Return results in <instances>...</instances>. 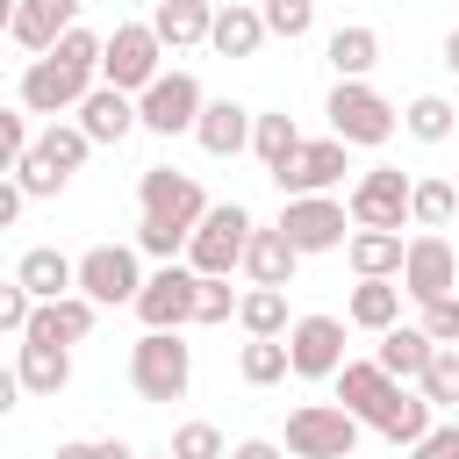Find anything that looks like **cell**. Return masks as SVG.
<instances>
[{
    "label": "cell",
    "instance_id": "6da1fadb",
    "mask_svg": "<svg viewBox=\"0 0 459 459\" xmlns=\"http://www.w3.org/2000/svg\"><path fill=\"white\" fill-rule=\"evenodd\" d=\"M323 115H330V136L351 143V151H380V143L402 129V108H394L380 86H366V79H337L330 100H323Z\"/></svg>",
    "mask_w": 459,
    "mask_h": 459
},
{
    "label": "cell",
    "instance_id": "7a4b0ae2",
    "mask_svg": "<svg viewBox=\"0 0 459 459\" xmlns=\"http://www.w3.org/2000/svg\"><path fill=\"white\" fill-rule=\"evenodd\" d=\"M129 387L143 402H186V387H194V344L179 330H143L129 344Z\"/></svg>",
    "mask_w": 459,
    "mask_h": 459
},
{
    "label": "cell",
    "instance_id": "3957f363",
    "mask_svg": "<svg viewBox=\"0 0 459 459\" xmlns=\"http://www.w3.org/2000/svg\"><path fill=\"white\" fill-rule=\"evenodd\" d=\"M136 208H143V222H158V230H172V237H194L201 215H208L215 201L201 194L194 172H179V165H143V179H136Z\"/></svg>",
    "mask_w": 459,
    "mask_h": 459
},
{
    "label": "cell",
    "instance_id": "277c9868",
    "mask_svg": "<svg viewBox=\"0 0 459 459\" xmlns=\"http://www.w3.org/2000/svg\"><path fill=\"white\" fill-rule=\"evenodd\" d=\"M251 208L244 201H215L208 215H201V230L186 237V265L201 273V280H230V273H244V244H251Z\"/></svg>",
    "mask_w": 459,
    "mask_h": 459
},
{
    "label": "cell",
    "instance_id": "5b68a950",
    "mask_svg": "<svg viewBox=\"0 0 459 459\" xmlns=\"http://www.w3.org/2000/svg\"><path fill=\"white\" fill-rule=\"evenodd\" d=\"M158 72H165V43H158V29H151V22H115L108 43H100V86H115V93H143Z\"/></svg>",
    "mask_w": 459,
    "mask_h": 459
},
{
    "label": "cell",
    "instance_id": "8992f818",
    "mask_svg": "<svg viewBox=\"0 0 459 459\" xmlns=\"http://www.w3.org/2000/svg\"><path fill=\"white\" fill-rule=\"evenodd\" d=\"M359 430H366V423L344 416L337 402H301V409L287 416V437H280V445H287L294 459H351V452H359Z\"/></svg>",
    "mask_w": 459,
    "mask_h": 459
},
{
    "label": "cell",
    "instance_id": "52a82bcc",
    "mask_svg": "<svg viewBox=\"0 0 459 459\" xmlns=\"http://www.w3.org/2000/svg\"><path fill=\"white\" fill-rule=\"evenodd\" d=\"M402 294L423 308V301H445L459 294V244L445 230H416L409 251H402Z\"/></svg>",
    "mask_w": 459,
    "mask_h": 459
},
{
    "label": "cell",
    "instance_id": "ba28073f",
    "mask_svg": "<svg viewBox=\"0 0 459 459\" xmlns=\"http://www.w3.org/2000/svg\"><path fill=\"white\" fill-rule=\"evenodd\" d=\"M201 108H208V93H201L194 72H158V79L136 93V122H143L151 136H186V129L201 122Z\"/></svg>",
    "mask_w": 459,
    "mask_h": 459
},
{
    "label": "cell",
    "instance_id": "9c48e42d",
    "mask_svg": "<svg viewBox=\"0 0 459 459\" xmlns=\"http://www.w3.org/2000/svg\"><path fill=\"white\" fill-rule=\"evenodd\" d=\"M409 172H394V165H366L359 179H351V194H344V215H351V230H402L409 222Z\"/></svg>",
    "mask_w": 459,
    "mask_h": 459
},
{
    "label": "cell",
    "instance_id": "30bf717a",
    "mask_svg": "<svg viewBox=\"0 0 459 459\" xmlns=\"http://www.w3.org/2000/svg\"><path fill=\"white\" fill-rule=\"evenodd\" d=\"M143 251L136 244H93V251H79V294L86 301H100V308H136V294H143V265H136Z\"/></svg>",
    "mask_w": 459,
    "mask_h": 459
},
{
    "label": "cell",
    "instance_id": "8fae6325",
    "mask_svg": "<svg viewBox=\"0 0 459 459\" xmlns=\"http://www.w3.org/2000/svg\"><path fill=\"white\" fill-rule=\"evenodd\" d=\"M280 237H287L301 258H316V251H344L351 215H344V201H337V194H301V201H287V208H280Z\"/></svg>",
    "mask_w": 459,
    "mask_h": 459
},
{
    "label": "cell",
    "instance_id": "7c38bea8",
    "mask_svg": "<svg viewBox=\"0 0 459 459\" xmlns=\"http://www.w3.org/2000/svg\"><path fill=\"white\" fill-rule=\"evenodd\" d=\"M344 172H351V143H337V136H308L287 165H273V179H280L287 201H301V194H337Z\"/></svg>",
    "mask_w": 459,
    "mask_h": 459
},
{
    "label": "cell",
    "instance_id": "4fadbf2b",
    "mask_svg": "<svg viewBox=\"0 0 459 459\" xmlns=\"http://www.w3.org/2000/svg\"><path fill=\"white\" fill-rule=\"evenodd\" d=\"M337 366H344V316H294L287 323V373L337 380Z\"/></svg>",
    "mask_w": 459,
    "mask_h": 459
},
{
    "label": "cell",
    "instance_id": "5bb4252c",
    "mask_svg": "<svg viewBox=\"0 0 459 459\" xmlns=\"http://www.w3.org/2000/svg\"><path fill=\"white\" fill-rule=\"evenodd\" d=\"M194 287H201L194 265H158V273H143L136 323H143V330H186V323H194Z\"/></svg>",
    "mask_w": 459,
    "mask_h": 459
},
{
    "label": "cell",
    "instance_id": "9a60e30c",
    "mask_svg": "<svg viewBox=\"0 0 459 459\" xmlns=\"http://www.w3.org/2000/svg\"><path fill=\"white\" fill-rule=\"evenodd\" d=\"M86 93H93V79L65 72L57 57H29V72H22V108H29V115L65 122V115H79V100H86Z\"/></svg>",
    "mask_w": 459,
    "mask_h": 459
},
{
    "label": "cell",
    "instance_id": "2e32d148",
    "mask_svg": "<svg viewBox=\"0 0 459 459\" xmlns=\"http://www.w3.org/2000/svg\"><path fill=\"white\" fill-rule=\"evenodd\" d=\"M93 323H100V301H86V294H65V301H36V316H29V344H79V337H93Z\"/></svg>",
    "mask_w": 459,
    "mask_h": 459
},
{
    "label": "cell",
    "instance_id": "e0dca14e",
    "mask_svg": "<svg viewBox=\"0 0 459 459\" xmlns=\"http://www.w3.org/2000/svg\"><path fill=\"white\" fill-rule=\"evenodd\" d=\"M14 280L29 287V301H65V294H79V258H65L57 244H29Z\"/></svg>",
    "mask_w": 459,
    "mask_h": 459
},
{
    "label": "cell",
    "instance_id": "ac0fdd59",
    "mask_svg": "<svg viewBox=\"0 0 459 459\" xmlns=\"http://www.w3.org/2000/svg\"><path fill=\"white\" fill-rule=\"evenodd\" d=\"M330 387H337V409H344V416L373 423V416H380V402H387L402 380H387V373H380V359H344Z\"/></svg>",
    "mask_w": 459,
    "mask_h": 459
},
{
    "label": "cell",
    "instance_id": "d6986e66",
    "mask_svg": "<svg viewBox=\"0 0 459 459\" xmlns=\"http://www.w3.org/2000/svg\"><path fill=\"white\" fill-rule=\"evenodd\" d=\"M72 122L86 129V143H122L129 129H143V122H136V93H115V86H93Z\"/></svg>",
    "mask_w": 459,
    "mask_h": 459
},
{
    "label": "cell",
    "instance_id": "ffe728a7",
    "mask_svg": "<svg viewBox=\"0 0 459 459\" xmlns=\"http://www.w3.org/2000/svg\"><path fill=\"white\" fill-rule=\"evenodd\" d=\"M208 50L215 57H258L265 50V14L251 0H222L215 7V29H208Z\"/></svg>",
    "mask_w": 459,
    "mask_h": 459
},
{
    "label": "cell",
    "instance_id": "44dd1931",
    "mask_svg": "<svg viewBox=\"0 0 459 459\" xmlns=\"http://www.w3.org/2000/svg\"><path fill=\"white\" fill-rule=\"evenodd\" d=\"M194 143H201L208 158H237V151H251V108H244V100H208L201 122H194Z\"/></svg>",
    "mask_w": 459,
    "mask_h": 459
},
{
    "label": "cell",
    "instance_id": "7402d4cb",
    "mask_svg": "<svg viewBox=\"0 0 459 459\" xmlns=\"http://www.w3.org/2000/svg\"><path fill=\"white\" fill-rule=\"evenodd\" d=\"M14 373H22V394H65L72 387V344H14Z\"/></svg>",
    "mask_w": 459,
    "mask_h": 459
},
{
    "label": "cell",
    "instance_id": "603a6c76",
    "mask_svg": "<svg viewBox=\"0 0 459 459\" xmlns=\"http://www.w3.org/2000/svg\"><path fill=\"white\" fill-rule=\"evenodd\" d=\"M72 14H79L72 0H22V7H14V29H7V36H14V43L29 50V57H50V50H57V36L72 29Z\"/></svg>",
    "mask_w": 459,
    "mask_h": 459
},
{
    "label": "cell",
    "instance_id": "cb8c5ba5",
    "mask_svg": "<svg viewBox=\"0 0 459 459\" xmlns=\"http://www.w3.org/2000/svg\"><path fill=\"white\" fill-rule=\"evenodd\" d=\"M151 29L165 50H201L208 29H215V0H158L151 7Z\"/></svg>",
    "mask_w": 459,
    "mask_h": 459
},
{
    "label": "cell",
    "instance_id": "d4e9b609",
    "mask_svg": "<svg viewBox=\"0 0 459 459\" xmlns=\"http://www.w3.org/2000/svg\"><path fill=\"white\" fill-rule=\"evenodd\" d=\"M323 57H330L337 79H366V72L380 65V29H373V22H337V29L323 36Z\"/></svg>",
    "mask_w": 459,
    "mask_h": 459
},
{
    "label": "cell",
    "instance_id": "484cf974",
    "mask_svg": "<svg viewBox=\"0 0 459 459\" xmlns=\"http://www.w3.org/2000/svg\"><path fill=\"white\" fill-rule=\"evenodd\" d=\"M402 251H409L402 230H351L344 237V258L359 280H402Z\"/></svg>",
    "mask_w": 459,
    "mask_h": 459
},
{
    "label": "cell",
    "instance_id": "4316f807",
    "mask_svg": "<svg viewBox=\"0 0 459 459\" xmlns=\"http://www.w3.org/2000/svg\"><path fill=\"white\" fill-rule=\"evenodd\" d=\"M294 265H301V251L280 237V222L251 230V244H244V280L251 287H294Z\"/></svg>",
    "mask_w": 459,
    "mask_h": 459
},
{
    "label": "cell",
    "instance_id": "83f0119b",
    "mask_svg": "<svg viewBox=\"0 0 459 459\" xmlns=\"http://www.w3.org/2000/svg\"><path fill=\"white\" fill-rule=\"evenodd\" d=\"M430 337L416 330V323H394V330H380V344H373V359H380V373L387 380H402V387H416L423 380V366H430Z\"/></svg>",
    "mask_w": 459,
    "mask_h": 459
},
{
    "label": "cell",
    "instance_id": "f1b7e54d",
    "mask_svg": "<svg viewBox=\"0 0 459 459\" xmlns=\"http://www.w3.org/2000/svg\"><path fill=\"white\" fill-rule=\"evenodd\" d=\"M430 423H437V409H430V402H423L416 387H394V394L380 402V416H373L366 430H380L387 445H423V437H430Z\"/></svg>",
    "mask_w": 459,
    "mask_h": 459
},
{
    "label": "cell",
    "instance_id": "f546056e",
    "mask_svg": "<svg viewBox=\"0 0 459 459\" xmlns=\"http://www.w3.org/2000/svg\"><path fill=\"white\" fill-rule=\"evenodd\" d=\"M402 301H409V294H402V280H359V287H351V301H344V323L380 337V330H394V323H402Z\"/></svg>",
    "mask_w": 459,
    "mask_h": 459
},
{
    "label": "cell",
    "instance_id": "4dcf8cb0",
    "mask_svg": "<svg viewBox=\"0 0 459 459\" xmlns=\"http://www.w3.org/2000/svg\"><path fill=\"white\" fill-rule=\"evenodd\" d=\"M308 136H301V122L287 115V108H265V115H251V158L273 172V165H287L294 151H301Z\"/></svg>",
    "mask_w": 459,
    "mask_h": 459
},
{
    "label": "cell",
    "instance_id": "1f68e13d",
    "mask_svg": "<svg viewBox=\"0 0 459 459\" xmlns=\"http://www.w3.org/2000/svg\"><path fill=\"white\" fill-rule=\"evenodd\" d=\"M402 129H409L416 143H452V136H459V108H452L445 93H416V100L402 108Z\"/></svg>",
    "mask_w": 459,
    "mask_h": 459
},
{
    "label": "cell",
    "instance_id": "d6a6232c",
    "mask_svg": "<svg viewBox=\"0 0 459 459\" xmlns=\"http://www.w3.org/2000/svg\"><path fill=\"white\" fill-rule=\"evenodd\" d=\"M237 323H244V337H287V287H244V301H237Z\"/></svg>",
    "mask_w": 459,
    "mask_h": 459
},
{
    "label": "cell",
    "instance_id": "836d02e7",
    "mask_svg": "<svg viewBox=\"0 0 459 459\" xmlns=\"http://www.w3.org/2000/svg\"><path fill=\"white\" fill-rule=\"evenodd\" d=\"M452 215H459V186L452 179H416L409 186V222L416 230H452Z\"/></svg>",
    "mask_w": 459,
    "mask_h": 459
},
{
    "label": "cell",
    "instance_id": "e575fe53",
    "mask_svg": "<svg viewBox=\"0 0 459 459\" xmlns=\"http://www.w3.org/2000/svg\"><path fill=\"white\" fill-rule=\"evenodd\" d=\"M237 373H244V387H280L287 380V337H251L237 351Z\"/></svg>",
    "mask_w": 459,
    "mask_h": 459
},
{
    "label": "cell",
    "instance_id": "d590c367",
    "mask_svg": "<svg viewBox=\"0 0 459 459\" xmlns=\"http://www.w3.org/2000/svg\"><path fill=\"white\" fill-rule=\"evenodd\" d=\"M416 394H423L430 409H459V344H437V351H430Z\"/></svg>",
    "mask_w": 459,
    "mask_h": 459
},
{
    "label": "cell",
    "instance_id": "8d00e7d4",
    "mask_svg": "<svg viewBox=\"0 0 459 459\" xmlns=\"http://www.w3.org/2000/svg\"><path fill=\"white\" fill-rule=\"evenodd\" d=\"M14 186H22V194H29V201H57V194H65V186H72V172H65V165H57V158H43V151H36V143H29V158H22V165H14Z\"/></svg>",
    "mask_w": 459,
    "mask_h": 459
},
{
    "label": "cell",
    "instance_id": "74e56055",
    "mask_svg": "<svg viewBox=\"0 0 459 459\" xmlns=\"http://www.w3.org/2000/svg\"><path fill=\"white\" fill-rule=\"evenodd\" d=\"M172 459H230V437L208 423V416H186L179 430H172V445H165Z\"/></svg>",
    "mask_w": 459,
    "mask_h": 459
},
{
    "label": "cell",
    "instance_id": "f35d334b",
    "mask_svg": "<svg viewBox=\"0 0 459 459\" xmlns=\"http://www.w3.org/2000/svg\"><path fill=\"white\" fill-rule=\"evenodd\" d=\"M258 14H265V36L280 43H301L316 29V0H258Z\"/></svg>",
    "mask_w": 459,
    "mask_h": 459
},
{
    "label": "cell",
    "instance_id": "ab89813d",
    "mask_svg": "<svg viewBox=\"0 0 459 459\" xmlns=\"http://www.w3.org/2000/svg\"><path fill=\"white\" fill-rule=\"evenodd\" d=\"M36 151H43V158H57V165H65V172H79V165H86V151H93V143H86V129H79V122H50V129H43V136H36Z\"/></svg>",
    "mask_w": 459,
    "mask_h": 459
},
{
    "label": "cell",
    "instance_id": "60d3db41",
    "mask_svg": "<svg viewBox=\"0 0 459 459\" xmlns=\"http://www.w3.org/2000/svg\"><path fill=\"white\" fill-rule=\"evenodd\" d=\"M29 108H0V179H14V165L29 158Z\"/></svg>",
    "mask_w": 459,
    "mask_h": 459
},
{
    "label": "cell",
    "instance_id": "b9f144b4",
    "mask_svg": "<svg viewBox=\"0 0 459 459\" xmlns=\"http://www.w3.org/2000/svg\"><path fill=\"white\" fill-rule=\"evenodd\" d=\"M237 301H244V294H237L230 280H201V287H194V323H230Z\"/></svg>",
    "mask_w": 459,
    "mask_h": 459
},
{
    "label": "cell",
    "instance_id": "7bdbcfd3",
    "mask_svg": "<svg viewBox=\"0 0 459 459\" xmlns=\"http://www.w3.org/2000/svg\"><path fill=\"white\" fill-rule=\"evenodd\" d=\"M416 330H423L430 344H459V294H445V301H423Z\"/></svg>",
    "mask_w": 459,
    "mask_h": 459
},
{
    "label": "cell",
    "instance_id": "ee69618b",
    "mask_svg": "<svg viewBox=\"0 0 459 459\" xmlns=\"http://www.w3.org/2000/svg\"><path fill=\"white\" fill-rule=\"evenodd\" d=\"M29 316H36V301H29V287L7 273V280H0V337H22Z\"/></svg>",
    "mask_w": 459,
    "mask_h": 459
},
{
    "label": "cell",
    "instance_id": "f6af8a7d",
    "mask_svg": "<svg viewBox=\"0 0 459 459\" xmlns=\"http://www.w3.org/2000/svg\"><path fill=\"white\" fill-rule=\"evenodd\" d=\"M50 459H143L136 445H122V437H65Z\"/></svg>",
    "mask_w": 459,
    "mask_h": 459
},
{
    "label": "cell",
    "instance_id": "bcb514c9",
    "mask_svg": "<svg viewBox=\"0 0 459 459\" xmlns=\"http://www.w3.org/2000/svg\"><path fill=\"white\" fill-rule=\"evenodd\" d=\"M136 251H143V258H158V265H172V258L186 251V237H172V230H158V222H143V215H136Z\"/></svg>",
    "mask_w": 459,
    "mask_h": 459
},
{
    "label": "cell",
    "instance_id": "7dc6e473",
    "mask_svg": "<svg viewBox=\"0 0 459 459\" xmlns=\"http://www.w3.org/2000/svg\"><path fill=\"white\" fill-rule=\"evenodd\" d=\"M409 459H459V416L452 423H430V437L409 445Z\"/></svg>",
    "mask_w": 459,
    "mask_h": 459
},
{
    "label": "cell",
    "instance_id": "c3c4849f",
    "mask_svg": "<svg viewBox=\"0 0 459 459\" xmlns=\"http://www.w3.org/2000/svg\"><path fill=\"white\" fill-rule=\"evenodd\" d=\"M230 459H287V445H280V437H237Z\"/></svg>",
    "mask_w": 459,
    "mask_h": 459
},
{
    "label": "cell",
    "instance_id": "681fc988",
    "mask_svg": "<svg viewBox=\"0 0 459 459\" xmlns=\"http://www.w3.org/2000/svg\"><path fill=\"white\" fill-rule=\"evenodd\" d=\"M22 208H29V194H22L14 179H0V230H14V222H22Z\"/></svg>",
    "mask_w": 459,
    "mask_h": 459
},
{
    "label": "cell",
    "instance_id": "f907efd6",
    "mask_svg": "<svg viewBox=\"0 0 459 459\" xmlns=\"http://www.w3.org/2000/svg\"><path fill=\"white\" fill-rule=\"evenodd\" d=\"M14 402H22V373L0 366V416H14Z\"/></svg>",
    "mask_w": 459,
    "mask_h": 459
},
{
    "label": "cell",
    "instance_id": "816d5d0a",
    "mask_svg": "<svg viewBox=\"0 0 459 459\" xmlns=\"http://www.w3.org/2000/svg\"><path fill=\"white\" fill-rule=\"evenodd\" d=\"M445 72H452V79H459V29H452V36H445Z\"/></svg>",
    "mask_w": 459,
    "mask_h": 459
},
{
    "label": "cell",
    "instance_id": "f5cc1de1",
    "mask_svg": "<svg viewBox=\"0 0 459 459\" xmlns=\"http://www.w3.org/2000/svg\"><path fill=\"white\" fill-rule=\"evenodd\" d=\"M14 7H22V0H0V36L14 29Z\"/></svg>",
    "mask_w": 459,
    "mask_h": 459
},
{
    "label": "cell",
    "instance_id": "db71d44e",
    "mask_svg": "<svg viewBox=\"0 0 459 459\" xmlns=\"http://www.w3.org/2000/svg\"><path fill=\"white\" fill-rule=\"evenodd\" d=\"M158 459H172V452H158Z\"/></svg>",
    "mask_w": 459,
    "mask_h": 459
},
{
    "label": "cell",
    "instance_id": "11a10c76",
    "mask_svg": "<svg viewBox=\"0 0 459 459\" xmlns=\"http://www.w3.org/2000/svg\"><path fill=\"white\" fill-rule=\"evenodd\" d=\"M72 7H79V0H72Z\"/></svg>",
    "mask_w": 459,
    "mask_h": 459
}]
</instances>
